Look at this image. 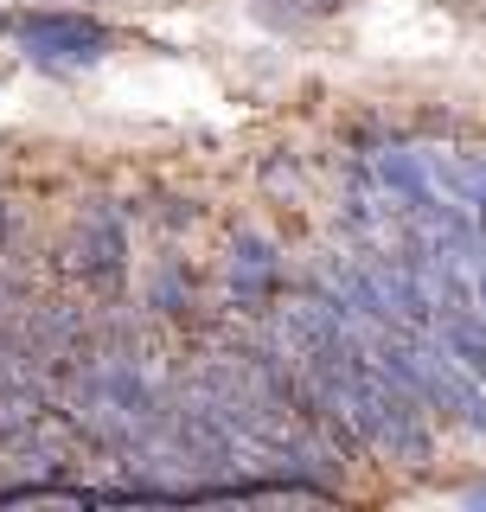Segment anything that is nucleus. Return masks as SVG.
Listing matches in <instances>:
<instances>
[{"mask_svg":"<svg viewBox=\"0 0 486 512\" xmlns=\"http://www.w3.org/2000/svg\"><path fill=\"white\" fill-rule=\"evenodd\" d=\"M20 45L39 58H71V64H96L109 52V26H96L90 13H26L20 26Z\"/></svg>","mask_w":486,"mask_h":512,"instance_id":"f257e3e1","label":"nucleus"},{"mask_svg":"<svg viewBox=\"0 0 486 512\" xmlns=\"http://www.w3.org/2000/svg\"><path fill=\"white\" fill-rule=\"evenodd\" d=\"M231 282H237V295H263V288L275 282V250L256 244V237H243L237 263H231Z\"/></svg>","mask_w":486,"mask_h":512,"instance_id":"7ed1b4c3","label":"nucleus"},{"mask_svg":"<svg viewBox=\"0 0 486 512\" xmlns=\"http://www.w3.org/2000/svg\"><path fill=\"white\" fill-rule=\"evenodd\" d=\"M378 180L391 186L403 205H423L429 192H435V186H429V167H423L416 154H378Z\"/></svg>","mask_w":486,"mask_h":512,"instance_id":"f03ea898","label":"nucleus"}]
</instances>
